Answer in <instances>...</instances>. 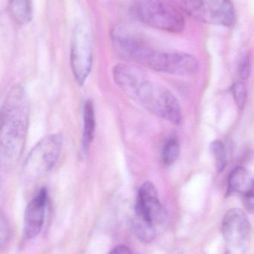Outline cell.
I'll return each mask as SVG.
<instances>
[{
	"label": "cell",
	"instance_id": "obj_14",
	"mask_svg": "<svg viewBox=\"0 0 254 254\" xmlns=\"http://www.w3.org/2000/svg\"><path fill=\"white\" fill-rule=\"evenodd\" d=\"M132 227L136 237L143 243H150L156 237L155 225L138 218H134Z\"/></svg>",
	"mask_w": 254,
	"mask_h": 254
},
{
	"label": "cell",
	"instance_id": "obj_18",
	"mask_svg": "<svg viewBox=\"0 0 254 254\" xmlns=\"http://www.w3.org/2000/svg\"><path fill=\"white\" fill-rule=\"evenodd\" d=\"M252 71V62L249 55H245L238 65V75L241 80H247Z\"/></svg>",
	"mask_w": 254,
	"mask_h": 254
},
{
	"label": "cell",
	"instance_id": "obj_6",
	"mask_svg": "<svg viewBox=\"0 0 254 254\" xmlns=\"http://www.w3.org/2000/svg\"><path fill=\"white\" fill-rule=\"evenodd\" d=\"M93 61L92 35L85 22H79L73 31L70 62L73 75L80 86L85 85L92 70Z\"/></svg>",
	"mask_w": 254,
	"mask_h": 254
},
{
	"label": "cell",
	"instance_id": "obj_9",
	"mask_svg": "<svg viewBox=\"0 0 254 254\" xmlns=\"http://www.w3.org/2000/svg\"><path fill=\"white\" fill-rule=\"evenodd\" d=\"M136 218L155 225L164 222L166 210L158 196V190L150 182H145L137 192Z\"/></svg>",
	"mask_w": 254,
	"mask_h": 254
},
{
	"label": "cell",
	"instance_id": "obj_1",
	"mask_svg": "<svg viewBox=\"0 0 254 254\" xmlns=\"http://www.w3.org/2000/svg\"><path fill=\"white\" fill-rule=\"evenodd\" d=\"M113 76L118 86L149 113L173 125H180L181 107L171 91L149 81L140 69L127 64L116 65Z\"/></svg>",
	"mask_w": 254,
	"mask_h": 254
},
{
	"label": "cell",
	"instance_id": "obj_17",
	"mask_svg": "<svg viewBox=\"0 0 254 254\" xmlns=\"http://www.w3.org/2000/svg\"><path fill=\"white\" fill-rule=\"evenodd\" d=\"M231 92L237 107L243 110L248 99V92L246 86L242 81H237L231 86Z\"/></svg>",
	"mask_w": 254,
	"mask_h": 254
},
{
	"label": "cell",
	"instance_id": "obj_8",
	"mask_svg": "<svg viewBox=\"0 0 254 254\" xmlns=\"http://www.w3.org/2000/svg\"><path fill=\"white\" fill-rule=\"evenodd\" d=\"M222 232L230 249L234 251L244 249L251 234V225L247 215L240 208L228 210L222 222Z\"/></svg>",
	"mask_w": 254,
	"mask_h": 254
},
{
	"label": "cell",
	"instance_id": "obj_2",
	"mask_svg": "<svg viewBox=\"0 0 254 254\" xmlns=\"http://www.w3.org/2000/svg\"><path fill=\"white\" fill-rule=\"evenodd\" d=\"M29 121V104L23 88L15 86L4 98L1 108L0 156L1 166L11 170L25 148Z\"/></svg>",
	"mask_w": 254,
	"mask_h": 254
},
{
	"label": "cell",
	"instance_id": "obj_19",
	"mask_svg": "<svg viewBox=\"0 0 254 254\" xmlns=\"http://www.w3.org/2000/svg\"><path fill=\"white\" fill-rule=\"evenodd\" d=\"M0 242H1V246L2 247L3 245L7 243V239L9 237V225L7 224V220L4 216L1 218V229H0Z\"/></svg>",
	"mask_w": 254,
	"mask_h": 254
},
{
	"label": "cell",
	"instance_id": "obj_5",
	"mask_svg": "<svg viewBox=\"0 0 254 254\" xmlns=\"http://www.w3.org/2000/svg\"><path fill=\"white\" fill-rule=\"evenodd\" d=\"M63 144L64 137L61 134H49L40 140L25 159V177L37 179L48 174L57 164Z\"/></svg>",
	"mask_w": 254,
	"mask_h": 254
},
{
	"label": "cell",
	"instance_id": "obj_21",
	"mask_svg": "<svg viewBox=\"0 0 254 254\" xmlns=\"http://www.w3.org/2000/svg\"><path fill=\"white\" fill-rule=\"evenodd\" d=\"M108 254H132V252L128 246H118Z\"/></svg>",
	"mask_w": 254,
	"mask_h": 254
},
{
	"label": "cell",
	"instance_id": "obj_10",
	"mask_svg": "<svg viewBox=\"0 0 254 254\" xmlns=\"http://www.w3.org/2000/svg\"><path fill=\"white\" fill-rule=\"evenodd\" d=\"M49 193L46 188H41L27 206L25 213L24 232L27 239L37 237L43 228L46 216Z\"/></svg>",
	"mask_w": 254,
	"mask_h": 254
},
{
	"label": "cell",
	"instance_id": "obj_16",
	"mask_svg": "<svg viewBox=\"0 0 254 254\" xmlns=\"http://www.w3.org/2000/svg\"><path fill=\"white\" fill-rule=\"evenodd\" d=\"M210 149L214 157L216 170L219 173L223 171L228 163V155L225 144L221 140H214L210 144Z\"/></svg>",
	"mask_w": 254,
	"mask_h": 254
},
{
	"label": "cell",
	"instance_id": "obj_12",
	"mask_svg": "<svg viewBox=\"0 0 254 254\" xmlns=\"http://www.w3.org/2000/svg\"><path fill=\"white\" fill-rule=\"evenodd\" d=\"M95 109L92 101H86L83 110V133H82V147L83 153L87 152L94 137H95Z\"/></svg>",
	"mask_w": 254,
	"mask_h": 254
},
{
	"label": "cell",
	"instance_id": "obj_3",
	"mask_svg": "<svg viewBox=\"0 0 254 254\" xmlns=\"http://www.w3.org/2000/svg\"><path fill=\"white\" fill-rule=\"evenodd\" d=\"M134 9L141 22L155 29L174 34L184 29L180 9L166 0H136Z\"/></svg>",
	"mask_w": 254,
	"mask_h": 254
},
{
	"label": "cell",
	"instance_id": "obj_20",
	"mask_svg": "<svg viewBox=\"0 0 254 254\" xmlns=\"http://www.w3.org/2000/svg\"><path fill=\"white\" fill-rule=\"evenodd\" d=\"M243 204L246 210L250 213H254V191L243 198Z\"/></svg>",
	"mask_w": 254,
	"mask_h": 254
},
{
	"label": "cell",
	"instance_id": "obj_7",
	"mask_svg": "<svg viewBox=\"0 0 254 254\" xmlns=\"http://www.w3.org/2000/svg\"><path fill=\"white\" fill-rule=\"evenodd\" d=\"M145 66L155 71L175 75L187 76L195 74L198 68L196 58L183 52H164L153 50Z\"/></svg>",
	"mask_w": 254,
	"mask_h": 254
},
{
	"label": "cell",
	"instance_id": "obj_15",
	"mask_svg": "<svg viewBox=\"0 0 254 254\" xmlns=\"http://www.w3.org/2000/svg\"><path fill=\"white\" fill-rule=\"evenodd\" d=\"M180 153V144L179 140L175 137L169 139L162 149V161L166 165H171L174 164Z\"/></svg>",
	"mask_w": 254,
	"mask_h": 254
},
{
	"label": "cell",
	"instance_id": "obj_11",
	"mask_svg": "<svg viewBox=\"0 0 254 254\" xmlns=\"http://www.w3.org/2000/svg\"><path fill=\"white\" fill-rule=\"evenodd\" d=\"M254 191V176L246 167L234 169L228 179V192L235 193L242 197L248 196Z\"/></svg>",
	"mask_w": 254,
	"mask_h": 254
},
{
	"label": "cell",
	"instance_id": "obj_13",
	"mask_svg": "<svg viewBox=\"0 0 254 254\" xmlns=\"http://www.w3.org/2000/svg\"><path fill=\"white\" fill-rule=\"evenodd\" d=\"M12 16L18 24L26 25L31 22L32 8L31 0H9Z\"/></svg>",
	"mask_w": 254,
	"mask_h": 254
},
{
	"label": "cell",
	"instance_id": "obj_4",
	"mask_svg": "<svg viewBox=\"0 0 254 254\" xmlns=\"http://www.w3.org/2000/svg\"><path fill=\"white\" fill-rule=\"evenodd\" d=\"M171 2L194 19L218 26L235 23V7L231 0H171Z\"/></svg>",
	"mask_w": 254,
	"mask_h": 254
}]
</instances>
